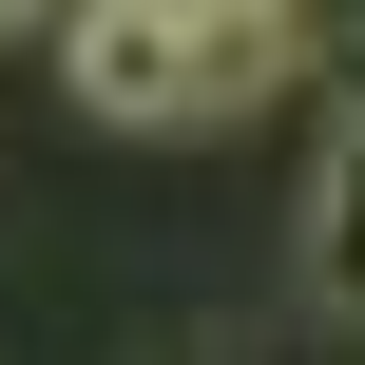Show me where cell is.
<instances>
[{
	"mask_svg": "<svg viewBox=\"0 0 365 365\" xmlns=\"http://www.w3.org/2000/svg\"><path fill=\"white\" fill-rule=\"evenodd\" d=\"M38 19H58V0H0V38H38Z\"/></svg>",
	"mask_w": 365,
	"mask_h": 365,
	"instance_id": "5",
	"label": "cell"
},
{
	"mask_svg": "<svg viewBox=\"0 0 365 365\" xmlns=\"http://www.w3.org/2000/svg\"><path fill=\"white\" fill-rule=\"evenodd\" d=\"M58 77H77V115H115V135H212V115L269 96V58L212 38L192 0H77V19H58Z\"/></svg>",
	"mask_w": 365,
	"mask_h": 365,
	"instance_id": "1",
	"label": "cell"
},
{
	"mask_svg": "<svg viewBox=\"0 0 365 365\" xmlns=\"http://www.w3.org/2000/svg\"><path fill=\"white\" fill-rule=\"evenodd\" d=\"M289 289H308L327 327H365V115H327V135H308V212H289Z\"/></svg>",
	"mask_w": 365,
	"mask_h": 365,
	"instance_id": "2",
	"label": "cell"
},
{
	"mask_svg": "<svg viewBox=\"0 0 365 365\" xmlns=\"http://www.w3.org/2000/svg\"><path fill=\"white\" fill-rule=\"evenodd\" d=\"M192 19H212V38H250V58H269V77H289V58H308V0H192Z\"/></svg>",
	"mask_w": 365,
	"mask_h": 365,
	"instance_id": "3",
	"label": "cell"
},
{
	"mask_svg": "<svg viewBox=\"0 0 365 365\" xmlns=\"http://www.w3.org/2000/svg\"><path fill=\"white\" fill-rule=\"evenodd\" d=\"M327 115H365V38H346V77H327Z\"/></svg>",
	"mask_w": 365,
	"mask_h": 365,
	"instance_id": "4",
	"label": "cell"
}]
</instances>
